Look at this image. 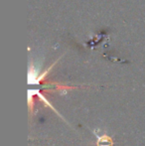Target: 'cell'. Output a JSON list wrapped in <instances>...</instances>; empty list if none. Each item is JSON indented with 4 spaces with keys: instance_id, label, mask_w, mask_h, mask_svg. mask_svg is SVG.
<instances>
[{
    "instance_id": "obj_2",
    "label": "cell",
    "mask_w": 145,
    "mask_h": 146,
    "mask_svg": "<svg viewBox=\"0 0 145 146\" xmlns=\"http://www.w3.org/2000/svg\"><path fill=\"white\" fill-rule=\"evenodd\" d=\"M33 90V92H34V94H35V96H37V98H38L39 100H40L41 102H42L43 104H44V106H47V108H51V110H52L53 111H54V112H56V113L58 114V116H60L61 118L63 119V120H65V118H64V117H63L62 115H61L60 113H59L58 111H57V110H56V108H54V106H53L52 104H50V102H49V100H47V98H45V96H43L42 94H41V92H40V90ZM65 121H66V120H65Z\"/></svg>"
},
{
    "instance_id": "obj_1",
    "label": "cell",
    "mask_w": 145,
    "mask_h": 146,
    "mask_svg": "<svg viewBox=\"0 0 145 146\" xmlns=\"http://www.w3.org/2000/svg\"><path fill=\"white\" fill-rule=\"evenodd\" d=\"M93 133L97 136V142H95L97 146H113L114 142L112 141V138L107 133H103V135H99L97 132H95V130Z\"/></svg>"
},
{
    "instance_id": "obj_3",
    "label": "cell",
    "mask_w": 145,
    "mask_h": 146,
    "mask_svg": "<svg viewBox=\"0 0 145 146\" xmlns=\"http://www.w3.org/2000/svg\"><path fill=\"white\" fill-rule=\"evenodd\" d=\"M28 108H29V114L32 115L33 113L34 106H35V94L32 92V90H28Z\"/></svg>"
}]
</instances>
